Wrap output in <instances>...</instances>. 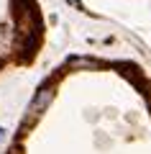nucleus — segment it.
Wrapping results in <instances>:
<instances>
[{"instance_id": "nucleus-2", "label": "nucleus", "mask_w": 151, "mask_h": 154, "mask_svg": "<svg viewBox=\"0 0 151 154\" xmlns=\"http://www.w3.org/2000/svg\"><path fill=\"white\" fill-rule=\"evenodd\" d=\"M3 139H5V128H0V141H3Z\"/></svg>"}, {"instance_id": "nucleus-1", "label": "nucleus", "mask_w": 151, "mask_h": 154, "mask_svg": "<svg viewBox=\"0 0 151 154\" xmlns=\"http://www.w3.org/2000/svg\"><path fill=\"white\" fill-rule=\"evenodd\" d=\"M51 100H54V82H44L41 88L36 90V95L31 98V103H28V110H26V121H23V126H31L38 116H41L44 110L51 105Z\"/></svg>"}]
</instances>
